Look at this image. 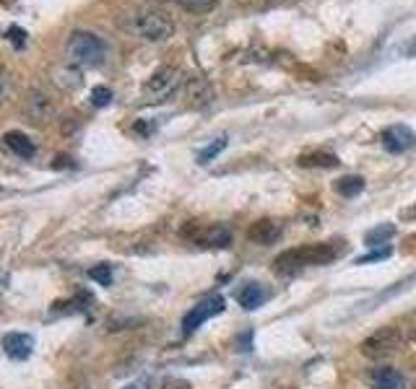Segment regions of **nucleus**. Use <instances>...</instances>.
<instances>
[{
  "mask_svg": "<svg viewBox=\"0 0 416 389\" xmlns=\"http://www.w3.org/2000/svg\"><path fill=\"white\" fill-rule=\"evenodd\" d=\"M120 27L143 42H164L175 34V21L157 8H133L120 18Z\"/></svg>",
  "mask_w": 416,
  "mask_h": 389,
  "instance_id": "f257e3e1",
  "label": "nucleus"
},
{
  "mask_svg": "<svg viewBox=\"0 0 416 389\" xmlns=\"http://www.w3.org/2000/svg\"><path fill=\"white\" fill-rule=\"evenodd\" d=\"M343 254V242H320V244H310V247H296V249H287L276 257V270L278 272H296L302 267H320L328 265L333 260H338Z\"/></svg>",
  "mask_w": 416,
  "mask_h": 389,
  "instance_id": "f03ea898",
  "label": "nucleus"
},
{
  "mask_svg": "<svg viewBox=\"0 0 416 389\" xmlns=\"http://www.w3.org/2000/svg\"><path fill=\"white\" fill-rule=\"evenodd\" d=\"M107 54V47L96 34L92 31H73L65 42V60L68 65H76V68H92V65H99Z\"/></svg>",
  "mask_w": 416,
  "mask_h": 389,
  "instance_id": "7ed1b4c3",
  "label": "nucleus"
},
{
  "mask_svg": "<svg viewBox=\"0 0 416 389\" xmlns=\"http://www.w3.org/2000/svg\"><path fill=\"white\" fill-rule=\"evenodd\" d=\"M180 81H182V75H180L177 68H159V71L146 81V96L151 101L169 99V96H175L177 94Z\"/></svg>",
  "mask_w": 416,
  "mask_h": 389,
  "instance_id": "20e7f679",
  "label": "nucleus"
},
{
  "mask_svg": "<svg viewBox=\"0 0 416 389\" xmlns=\"http://www.w3.org/2000/svg\"><path fill=\"white\" fill-rule=\"evenodd\" d=\"M401 348V335H398L393 327H385V330H378L375 335H370L364 343H361V353L367 358H388Z\"/></svg>",
  "mask_w": 416,
  "mask_h": 389,
  "instance_id": "39448f33",
  "label": "nucleus"
},
{
  "mask_svg": "<svg viewBox=\"0 0 416 389\" xmlns=\"http://www.w3.org/2000/svg\"><path fill=\"white\" fill-rule=\"evenodd\" d=\"M224 309H227L224 296H211V299L195 304V307L185 314V319H182V332H185V335H193L203 322H208V319L216 317V314H222Z\"/></svg>",
  "mask_w": 416,
  "mask_h": 389,
  "instance_id": "423d86ee",
  "label": "nucleus"
},
{
  "mask_svg": "<svg viewBox=\"0 0 416 389\" xmlns=\"http://www.w3.org/2000/svg\"><path fill=\"white\" fill-rule=\"evenodd\" d=\"M380 140H382V148L388 151V154H406L408 148L416 143V135L414 130L406 125H390L382 135H380Z\"/></svg>",
  "mask_w": 416,
  "mask_h": 389,
  "instance_id": "0eeeda50",
  "label": "nucleus"
},
{
  "mask_svg": "<svg viewBox=\"0 0 416 389\" xmlns=\"http://www.w3.org/2000/svg\"><path fill=\"white\" fill-rule=\"evenodd\" d=\"M55 101L45 91H31L27 96V115L31 117V122H47L55 117Z\"/></svg>",
  "mask_w": 416,
  "mask_h": 389,
  "instance_id": "6e6552de",
  "label": "nucleus"
},
{
  "mask_svg": "<svg viewBox=\"0 0 416 389\" xmlns=\"http://www.w3.org/2000/svg\"><path fill=\"white\" fill-rule=\"evenodd\" d=\"M3 351L13 361H27L31 351H34V337L29 332H8L3 337Z\"/></svg>",
  "mask_w": 416,
  "mask_h": 389,
  "instance_id": "1a4fd4ad",
  "label": "nucleus"
},
{
  "mask_svg": "<svg viewBox=\"0 0 416 389\" xmlns=\"http://www.w3.org/2000/svg\"><path fill=\"white\" fill-rule=\"evenodd\" d=\"M278 236H281V226H278L276 221H271V218L255 221V223L248 228V239L252 242V244H260V247L273 244Z\"/></svg>",
  "mask_w": 416,
  "mask_h": 389,
  "instance_id": "9d476101",
  "label": "nucleus"
},
{
  "mask_svg": "<svg viewBox=\"0 0 416 389\" xmlns=\"http://www.w3.org/2000/svg\"><path fill=\"white\" fill-rule=\"evenodd\" d=\"M185 101L190 104V107H195V109H201V107H206V104H211V101H213L211 83L206 81V78H193V81H187Z\"/></svg>",
  "mask_w": 416,
  "mask_h": 389,
  "instance_id": "9b49d317",
  "label": "nucleus"
},
{
  "mask_svg": "<svg viewBox=\"0 0 416 389\" xmlns=\"http://www.w3.org/2000/svg\"><path fill=\"white\" fill-rule=\"evenodd\" d=\"M3 140H6V145H8L16 156H21V159H31V156L37 154V145L29 140V135L19 133V130H10V133H6Z\"/></svg>",
  "mask_w": 416,
  "mask_h": 389,
  "instance_id": "f8f14e48",
  "label": "nucleus"
},
{
  "mask_svg": "<svg viewBox=\"0 0 416 389\" xmlns=\"http://www.w3.org/2000/svg\"><path fill=\"white\" fill-rule=\"evenodd\" d=\"M195 242L201 247H219V249H224V247L231 244V231L224 226H213L208 231H203V234L195 236Z\"/></svg>",
  "mask_w": 416,
  "mask_h": 389,
  "instance_id": "ddd939ff",
  "label": "nucleus"
},
{
  "mask_svg": "<svg viewBox=\"0 0 416 389\" xmlns=\"http://www.w3.org/2000/svg\"><path fill=\"white\" fill-rule=\"evenodd\" d=\"M237 301H240L242 309L252 311V309H258L260 304L266 301V291L260 288V283H248V286L237 293Z\"/></svg>",
  "mask_w": 416,
  "mask_h": 389,
  "instance_id": "4468645a",
  "label": "nucleus"
},
{
  "mask_svg": "<svg viewBox=\"0 0 416 389\" xmlns=\"http://www.w3.org/2000/svg\"><path fill=\"white\" fill-rule=\"evenodd\" d=\"M375 389H406V381H403V376L396 369H378Z\"/></svg>",
  "mask_w": 416,
  "mask_h": 389,
  "instance_id": "2eb2a0df",
  "label": "nucleus"
},
{
  "mask_svg": "<svg viewBox=\"0 0 416 389\" xmlns=\"http://www.w3.org/2000/svg\"><path fill=\"white\" fill-rule=\"evenodd\" d=\"M361 190H364V179H361V177H354V174L341 177V179L336 182V192H338L341 198H357Z\"/></svg>",
  "mask_w": 416,
  "mask_h": 389,
  "instance_id": "dca6fc26",
  "label": "nucleus"
},
{
  "mask_svg": "<svg viewBox=\"0 0 416 389\" xmlns=\"http://www.w3.org/2000/svg\"><path fill=\"white\" fill-rule=\"evenodd\" d=\"M393 236H396V226H393V223H380V226H375L372 231H367L364 242H367V247H380V244H385V242H390Z\"/></svg>",
  "mask_w": 416,
  "mask_h": 389,
  "instance_id": "f3484780",
  "label": "nucleus"
},
{
  "mask_svg": "<svg viewBox=\"0 0 416 389\" xmlns=\"http://www.w3.org/2000/svg\"><path fill=\"white\" fill-rule=\"evenodd\" d=\"M55 81H57V86H63V89H68V91L78 89V86H81V68L68 65V68L55 73Z\"/></svg>",
  "mask_w": 416,
  "mask_h": 389,
  "instance_id": "a211bd4d",
  "label": "nucleus"
},
{
  "mask_svg": "<svg viewBox=\"0 0 416 389\" xmlns=\"http://www.w3.org/2000/svg\"><path fill=\"white\" fill-rule=\"evenodd\" d=\"M299 163H302V166H320V169H333V166H338V159H336L333 154L315 151V154L299 156Z\"/></svg>",
  "mask_w": 416,
  "mask_h": 389,
  "instance_id": "6ab92c4d",
  "label": "nucleus"
},
{
  "mask_svg": "<svg viewBox=\"0 0 416 389\" xmlns=\"http://www.w3.org/2000/svg\"><path fill=\"white\" fill-rule=\"evenodd\" d=\"M224 148H227V138H216V140H211V143L206 145L203 151L198 154V163H208V161H213L216 156L222 154Z\"/></svg>",
  "mask_w": 416,
  "mask_h": 389,
  "instance_id": "aec40b11",
  "label": "nucleus"
},
{
  "mask_svg": "<svg viewBox=\"0 0 416 389\" xmlns=\"http://www.w3.org/2000/svg\"><path fill=\"white\" fill-rule=\"evenodd\" d=\"M219 6V0H180V8L190 10V13H208Z\"/></svg>",
  "mask_w": 416,
  "mask_h": 389,
  "instance_id": "412c9836",
  "label": "nucleus"
},
{
  "mask_svg": "<svg viewBox=\"0 0 416 389\" xmlns=\"http://www.w3.org/2000/svg\"><path fill=\"white\" fill-rule=\"evenodd\" d=\"M89 278H92V281H96L99 286H110V283H112V267H110V265H96V267H92V270H89Z\"/></svg>",
  "mask_w": 416,
  "mask_h": 389,
  "instance_id": "4be33fe9",
  "label": "nucleus"
},
{
  "mask_svg": "<svg viewBox=\"0 0 416 389\" xmlns=\"http://www.w3.org/2000/svg\"><path fill=\"white\" fill-rule=\"evenodd\" d=\"M390 254H393V249H390V247H382V249H372L370 254H364V257H359V260H357V265L382 263V260H388Z\"/></svg>",
  "mask_w": 416,
  "mask_h": 389,
  "instance_id": "5701e85b",
  "label": "nucleus"
},
{
  "mask_svg": "<svg viewBox=\"0 0 416 389\" xmlns=\"http://www.w3.org/2000/svg\"><path fill=\"white\" fill-rule=\"evenodd\" d=\"M110 101H112V89H107V86H96V89L92 91L94 107H107Z\"/></svg>",
  "mask_w": 416,
  "mask_h": 389,
  "instance_id": "b1692460",
  "label": "nucleus"
},
{
  "mask_svg": "<svg viewBox=\"0 0 416 389\" xmlns=\"http://www.w3.org/2000/svg\"><path fill=\"white\" fill-rule=\"evenodd\" d=\"M6 39H8L10 45L16 47V50H21V47L27 45V31L21 27H8V31H6Z\"/></svg>",
  "mask_w": 416,
  "mask_h": 389,
  "instance_id": "393cba45",
  "label": "nucleus"
},
{
  "mask_svg": "<svg viewBox=\"0 0 416 389\" xmlns=\"http://www.w3.org/2000/svg\"><path fill=\"white\" fill-rule=\"evenodd\" d=\"M393 54H401V57H416V36H408L403 45H398L393 50Z\"/></svg>",
  "mask_w": 416,
  "mask_h": 389,
  "instance_id": "a878e982",
  "label": "nucleus"
},
{
  "mask_svg": "<svg viewBox=\"0 0 416 389\" xmlns=\"http://www.w3.org/2000/svg\"><path fill=\"white\" fill-rule=\"evenodd\" d=\"M164 389H193V387H190L185 379H172V381H166Z\"/></svg>",
  "mask_w": 416,
  "mask_h": 389,
  "instance_id": "bb28decb",
  "label": "nucleus"
},
{
  "mask_svg": "<svg viewBox=\"0 0 416 389\" xmlns=\"http://www.w3.org/2000/svg\"><path fill=\"white\" fill-rule=\"evenodd\" d=\"M248 345H252V332H245V335L240 337V351H242V353H248V351H250Z\"/></svg>",
  "mask_w": 416,
  "mask_h": 389,
  "instance_id": "cd10ccee",
  "label": "nucleus"
},
{
  "mask_svg": "<svg viewBox=\"0 0 416 389\" xmlns=\"http://www.w3.org/2000/svg\"><path fill=\"white\" fill-rule=\"evenodd\" d=\"M55 166H73V163H71V159H68V156H57Z\"/></svg>",
  "mask_w": 416,
  "mask_h": 389,
  "instance_id": "c85d7f7f",
  "label": "nucleus"
},
{
  "mask_svg": "<svg viewBox=\"0 0 416 389\" xmlns=\"http://www.w3.org/2000/svg\"><path fill=\"white\" fill-rule=\"evenodd\" d=\"M136 130H138V133H154V125H143V122H138V125H136Z\"/></svg>",
  "mask_w": 416,
  "mask_h": 389,
  "instance_id": "c756f323",
  "label": "nucleus"
},
{
  "mask_svg": "<svg viewBox=\"0 0 416 389\" xmlns=\"http://www.w3.org/2000/svg\"><path fill=\"white\" fill-rule=\"evenodd\" d=\"M154 3H180V0H154Z\"/></svg>",
  "mask_w": 416,
  "mask_h": 389,
  "instance_id": "7c9ffc66",
  "label": "nucleus"
},
{
  "mask_svg": "<svg viewBox=\"0 0 416 389\" xmlns=\"http://www.w3.org/2000/svg\"><path fill=\"white\" fill-rule=\"evenodd\" d=\"M125 389H138V387H133V384H130V387H125Z\"/></svg>",
  "mask_w": 416,
  "mask_h": 389,
  "instance_id": "2f4dec72",
  "label": "nucleus"
}]
</instances>
